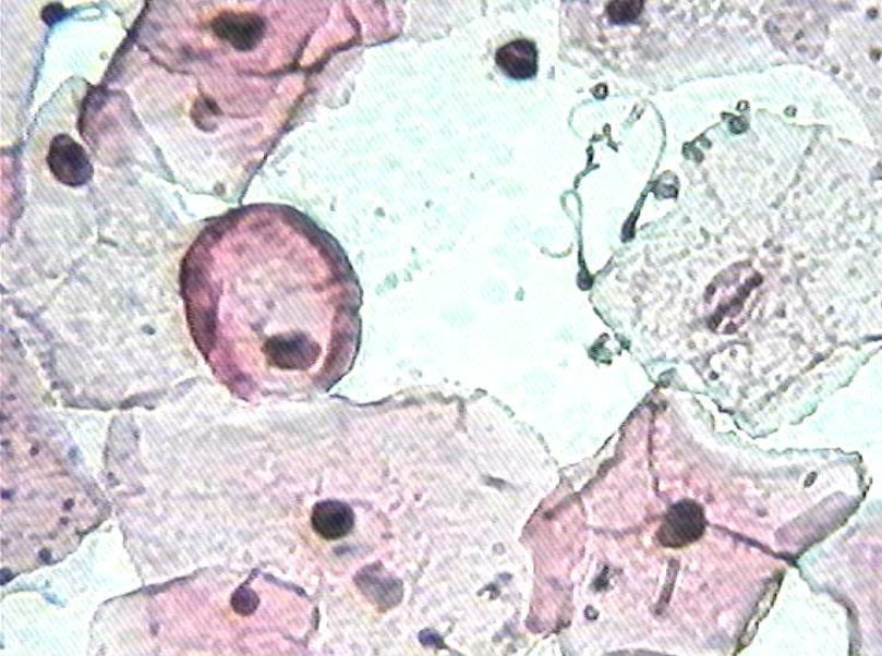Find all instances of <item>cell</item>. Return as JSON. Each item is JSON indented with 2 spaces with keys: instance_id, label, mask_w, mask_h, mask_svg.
I'll return each mask as SVG.
<instances>
[{
  "instance_id": "obj_1",
  "label": "cell",
  "mask_w": 882,
  "mask_h": 656,
  "mask_svg": "<svg viewBox=\"0 0 882 656\" xmlns=\"http://www.w3.org/2000/svg\"><path fill=\"white\" fill-rule=\"evenodd\" d=\"M48 163L53 177L67 186H83L93 177L87 153L65 134H60L52 141Z\"/></svg>"
},
{
  "instance_id": "obj_2",
  "label": "cell",
  "mask_w": 882,
  "mask_h": 656,
  "mask_svg": "<svg viewBox=\"0 0 882 656\" xmlns=\"http://www.w3.org/2000/svg\"><path fill=\"white\" fill-rule=\"evenodd\" d=\"M212 27L216 36L239 51L254 50L266 34L265 21L251 12H225Z\"/></svg>"
},
{
  "instance_id": "obj_3",
  "label": "cell",
  "mask_w": 882,
  "mask_h": 656,
  "mask_svg": "<svg viewBox=\"0 0 882 656\" xmlns=\"http://www.w3.org/2000/svg\"><path fill=\"white\" fill-rule=\"evenodd\" d=\"M704 530V514L700 507L692 502H682L674 507L665 519L660 538L667 546H685L698 540Z\"/></svg>"
},
{
  "instance_id": "obj_4",
  "label": "cell",
  "mask_w": 882,
  "mask_h": 656,
  "mask_svg": "<svg viewBox=\"0 0 882 656\" xmlns=\"http://www.w3.org/2000/svg\"><path fill=\"white\" fill-rule=\"evenodd\" d=\"M312 524L322 538L337 540L348 536L351 532L354 525V514L346 502L322 501L313 510Z\"/></svg>"
},
{
  "instance_id": "obj_5",
  "label": "cell",
  "mask_w": 882,
  "mask_h": 656,
  "mask_svg": "<svg viewBox=\"0 0 882 656\" xmlns=\"http://www.w3.org/2000/svg\"><path fill=\"white\" fill-rule=\"evenodd\" d=\"M536 50L528 40H517L502 48L497 63L505 74L515 80H529L536 72Z\"/></svg>"
}]
</instances>
